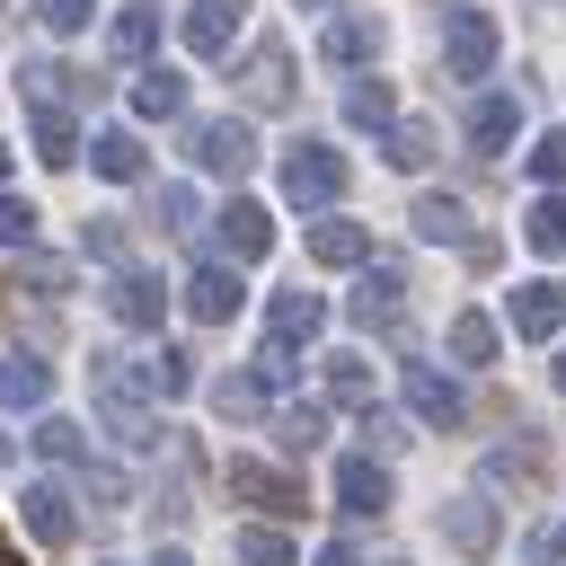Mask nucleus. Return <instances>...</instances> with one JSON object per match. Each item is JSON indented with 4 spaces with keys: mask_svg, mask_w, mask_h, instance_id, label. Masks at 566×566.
<instances>
[{
    "mask_svg": "<svg viewBox=\"0 0 566 566\" xmlns=\"http://www.w3.org/2000/svg\"><path fill=\"white\" fill-rule=\"evenodd\" d=\"M88 389H97V424H106V442L115 451H159V416H150V389H142V363H124V354H97L88 363Z\"/></svg>",
    "mask_w": 566,
    "mask_h": 566,
    "instance_id": "1",
    "label": "nucleus"
},
{
    "mask_svg": "<svg viewBox=\"0 0 566 566\" xmlns=\"http://www.w3.org/2000/svg\"><path fill=\"white\" fill-rule=\"evenodd\" d=\"M495 53H504L495 18H486V9H469V0H451V9H442V71H451V80H486V71H495Z\"/></svg>",
    "mask_w": 566,
    "mask_h": 566,
    "instance_id": "2",
    "label": "nucleus"
},
{
    "mask_svg": "<svg viewBox=\"0 0 566 566\" xmlns=\"http://www.w3.org/2000/svg\"><path fill=\"white\" fill-rule=\"evenodd\" d=\"M283 195H292L301 212H327V203L345 195V150H336V142H292V150H283Z\"/></svg>",
    "mask_w": 566,
    "mask_h": 566,
    "instance_id": "3",
    "label": "nucleus"
},
{
    "mask_svg": "<svg viewBox=\"0 0 566 566\" xmlns=\"http://www.w3.org/2000/svg\"><path fill=\"white\" fill-rule=\"evenodd\" d=\"M345 310H354V327H380V336H407V265H389V256H371V265H363V283L345 292Z\"/></svg>",
    "mask_w": 566,
    "mask_h": 566,
    "instance_id": "4",
    "label": "nucleus"
},
{
    "mask_svg": "<svg viewBox=\"0 0 566 566\" xmlns=\"http://www.w3.org/2000/svg\"><path fill=\"white\" fill-rule=\"evenodd\" d=\"M239 97L265 106V115H283V106L301 97V80H292V44H283V35H265V44L239 53Z\"/></svg>",
    "mask_w": 566,
    "mask_h": 566,
    "instance_id": "5",
    "label": "nucleus"
},
{
    "mask_svg": "<svg viewBox=\"0 0 566 566\" xmlns=\"http://www.w3.org/2000/svg\"><path fill=\"white\" fill-rule=\"evenodd\" d=\"M186 159H195L203 177H248V159H256V133H248L239 115H203V124L186 133Z\"/></svg>",
    "mask_w": 566,
    "mask_h": 566,
    "instance_id": "6",
    "label": "nucleus"
},
{
    "mask_svg": "<svg viewBox=\"0 0 566 566\" xmlns=\"http://www.w3.org/2000/svg\"><path fill=\"white\" fill-rule=\"evenodd\" d=\"M106 310H115V327H124V336H150V327L168 318V283H159L150 265H115V283H106Z\"/></svg>",
    "mask_w": 566,
    "mask_h": 566,
    "instance_id": "7",
    "label": "nucleus"
},
{
    "mask_svg": "<svg viewBox=\"0 0 566 566\" xmlns=\"http://www.w3.org/2000/svg\"><path fill=\"white\" fill-rule=\"evenodd\" d=\"M230 495H239V504H256L265 522H292V513H310L301 478H292V469H265V460H230Z\"/></svg>",
    "mask_w": 566,
    "mask_h": 566,
    "instance_id": "8",
    "label": "nucleus"
},
{
    "mask_svg": "<svg viewBox=\"0 0 566 566\" xmlns=\"http://www.w3.org/2000/svg\"><path fill=\"white\" fill-rule=\"evenodd\" d=\"M380 44H389V27H380L371 9H336V18H327V35H318L327 71H371V62H380Z\"/></svg>",
    "mask_w": 566,
    "mask_h": 566,
    "instance_id": "9",
    "label": "nucleus"
},
{
    "mask_svg": "<svg viewBox=\"0 0 566 566\" xmlns=\"http://www.w3.org/2000/svg\"><path fill=\"white\" fill-rule=\"evenodd\" d=\"M407 416H416V424H433V433H460V424H469V398H460V380H451V371L407 363Z\"/></svg>",
    "mask_w": 566,
    "mask_h": 566,
    "instance_id": "10",
    "label": "nucleus"
},
{
    "mask_svg": "<svg viewBox=\"0 0 566 566\" xmlns=\"http://www.w3.org/2000/svg\"><path fill=\"white\" fill-rule=\"evenodd\" d=\"M478 478H486V486H513V495H539V486H548V442H539V433H513V442H495V451L478 460Z\"/></svg>",
    "mask_w": 566,
    "mask_h": 566,
    "instance_id": "11",
    "label": "nucleus"
},
{
    "mask_svg": "<svg viewBox=\"0 0 566 566\" xmlns=\"http://www.w3.org/2000/svg\"><path fill=\"white\" fill-rule=\"evenodd\" d=\"M239 27H248V0H195V9L177 18V35H186L195 62H221V53L239 44Z\"/></svg>",
    "mask_w": 566,
    "mask_h": 566,
    "instance_id": "12",
    "label": "nucleus"
},
{
    "mask_svg": "<svg viewBox=\"0 0 566 566\" xmlns=\"http://www.w3.org/2000/svg\"><path fill=\"white\" fill-rule=\"evenodd\" d=\"M336 513H354V522H380V513H389V469H380L371 451L336 460Z\"/></svg>",
    "mask_w": 566,
    "mask_h": 566,
    "instance_id": "13",
    "label": "nucleus"
},
{
    "mask_svg": "<svg viewBox=\"0 0 566 566\" xmlns=\"http://www.w3.org/2000/svg\"><path fill=\"white\" fill-rule=\"evenodd\" d=\"M18 513H27V531H35L44 548H62V539L80 531V504H71V486H53V478L18 486Z\"/></svg>",
    "mask_w": 566,
    "mask_h": 566,
    "instance_id": "14",
    "label": "nucleus"
},
{
    "mask_svg": "<svg viewBox=\"0 0 566 566\" xmlns=\"http://www.w3.org/2000/svg\"><path fill=\"white\" fill-rule=\"evenodd\" d=\"M442 539H451L460 557H495L504 522H495V504H486V495H451V504H442Z\"/></svg>",
    "mask_w": 566,
    "mask_h": 566,
    "instance_id": "15",
    "label": "nucleus"
},
{
    "mask_svg": "<svg viewBox=\"0 0 566 566\" xmlns=\"http://www.w3.org/2000/svg\"><path fill=\"white\" fill-rule=\"evenodd\" d=\"M212 239H221L239 265H256V256L274 248V221H265V203H248V195H239V203H221V212H212Z\"/></svg>",
    "mask_w": 566,
    "mask_h": 566,
    "instance_id": "16",
    "label": "nucleus"
},
{
    "mask_svg": "<svg viewBox=\"0 0 566 566\" xmlns=\"http://www.w3.org/2000/svg\"><path fill=\"white\" fill-rule=\"evenodd\" d=\"M566 327V283H513V336H531V345H548Z\"/></svg>",
    "mask_w": 566,
    "mask_h": 566,
    "instance_id": "17",
    "label": "nucleus"
},
{
    "mask_svg": "<svg viewBox=\"0 0 566 566\" xmlns=\"http://www.w3.org/2000/svg\"><path fill=\"white\" fill-rule=\"evenodd\" d=\"M44 398H53V363H44V354H27V345H18V354H0V407H9V416H35Z\"/></svg>",
    "mask_w": 566,
    "mask_h": 566,
    "instance_id": "18",
    "label": "nucleus"
},
{
    "mask_svg": "<svg viewBox=\"0 0 566 566\" xmlns=\"http://www.w3.org/2000/svg\"><path fill=\"white\" fill-rule=\"evenodd\" d=\"M433 142H442V133H433V115H389V124H380V159H389L398 177L433 168Z\"/></svg>",
    "mask_w": 566,
    "mask_h": 566,
    "instance_id": "19",
    "label": "nucleus"
},
{
    "mask_svg": "<svg viewBox=\"0 0 566 566\" xmlns=\"http://www.w3.org/2000/svg\"><path fill=\"white\" fill-rule=\"evenodd\" d=\"M186 318H195V327L239 318V274H230V265H195V274H186Z\"/></svg>",
    "mask_w": 566,
    "mask_h": 566,
    "instance_id": "20",
    "label": "nucleus"
},
{
    "mask_svg": "<svg viewBox=\"0 0 566 566\" xmlns=\"http://www.w3.org/2000/svg\"><path fill=\"white\" fill-rule=\"evenodd\" d=\"M327 327V301L318 292H274L265 301V345H310Z\"/></svg>",
    "mask_w": 566,
    "mask_h": 566,
    "instance_id": "21",
    "label": "nucleus"
},
{
    "mask_svg": "<svg viewBox=\"0 0 566 566\" xmlns=\"http://www.w3.org/2000/svg\"><path fill=\"white\" fill-rule=\"evenodd\" d=\"M513 133H522V97H504V88H486V97L469 106V150H478V159H495V150L513 142Z\"/></svg>",
    "mask_w": 566,
    "mask_h": 566,
    "instance_id": "22",
    "label": "nucleus"
},
{
    "mask_svg": "<svg viewBox=\"0 0 566 566\" xmlns=\"http://www.w3.org/2000/svg\"><path fill=\"white\" fill-rule=\"evenodd\" d=\"M407 221H416V239H433V248H469V239H478L460 195H416V203H407Z\"/></svg>",
    "mask_w": 566,
    "mask_h": 566,
    "instance_id": "23",
    "label": "nucleus"
},
{
    "mask_svg": "<svg viewBox=\"0 0 566 566\" xmlns=\"http://www.w3.org/2000/svg\"><path fill=\"white\" fill-rule=\"evenodd\" d=\"M88 168H97L106 186H142V177H150V150L115 124V133H97V142H88Z\"/></svg>",
    "mask_w": 566,
    "mask_h": 566,
    "instance_id": "24",
    "label": "nucleus"
},
{
    "mask_svg": "<svg viewBox=\"0 0 566 566\" xmlns=\"http://www.w3.org/2000/svg\"><path fill=\"white\" fill-rule=\"evenodd\" d=\"M106 44H115V62H150V44H159V0H124L115 27H106Z\"/></svg>",
    "mask_w": 566,
    "mask_h": 566,
    "instance_id": "25",
    "label": "nucleus"
},
{
    "mask_svg": "<svg viewBox=\"0 0 566 566\" xmlns=\"http://www.w3.org/2000/svg\"><path fill=\"white\" fill-rule=\"evenodd\" d=\"M310 256H318V265H371V230L345 221V212H327V221L310 230Z\"/></svg>",
    "mask_w": 566,
    "mask_h": 566,
    "instance_id": "26",
    "label": "nucleus"
},
{
    "mask_svg": "<svg viewBox=\"0 0 566 566\" xmlns=\"http://www.w3.org/2000/svg\"><path fill=\"white\" fill-rule=\"evenodd\" d=\"M27 133H35V159H44V168H71V159H80V133H71V106H44V97H35V115H27Z\"/></svg>",
    "mask_w": 566,
    "mask_h": 566,
    "instance_id": "27",
    "label": "nucleus"
},
{
    "mask_svg": "<svg viewBox=\"0 0 566 566\" xmlns=\"http://www.w3.org/2000/svg\"><path fill=\"white\" fill-rule=\"evenodd\" d=\"M495 354H504V327H495L486 310H460V318H451V363H469V371H486Z\"/></svg>",
    "mask_w": 566,
    "mask_h": 566,
    "instance_id": "28",
    "label": "nucleus"
},
{
    "mask_svg": "<svg viewBox=\"0 0 566 566\" xmlns=\"http://www.w3.org/2000/svg\"><path fill=\"white\" fill-rule=\"evenodd\" d=\"M35 460H53V469H88V433L71 424V416H35Z\"/></svg>",
    "mask_w": 566,
    "mask_h": 566,
    "instance_id": "29",
    "label": "nucleus"
},
{
    "mask_svg": "<svg viewBox=\"0 0 566 566\" xmlns=\"http://www.w3.org/2000/svg\"><path fill=\"white\" fill-rule=\"evenodd\" d=\"M133 115H186V80L177 71H159V62H142V80H133Z\"/></svg>",
    "mask_w": 566,
    "mask_h": 566,
    "instance_id": "30",
    "label": "nucleus"
},
{
    "mask_svg": "<svg viewBox=\"0 0 566 566\" xmlns=\"http://www.w3.org/2000/svg\"><path fill=\"white\" fill-rule=\"evenodd\" d=\"M389 115H398V88H389V80H371V71H363V80H345V124L380 133Z\"/></svg>",
    "mask_w": 566,
    "mask_h": 566,
    "instance_id": "31",
    "label": "nucleus"
},
{
    "mask_svg": "<svg viewBox=\"0 0 566 566\" xmlns=\"http://www.w3.org/2000/svg\"><path fill=\"white\" fill-rule=\"evenodd\" d=\"M522 239H531L539 256H566V186H548V195L522 212Z\"/></svg>",
    "mask_w": 566,
    "mask_h": 566,
    "instance_id": "32",
    "label": "nucleus"
},
{
    "mask_svg": "<svg viewBox=\"0 0 566 566\" xmlns=\"http://www.w3.org/2000/svg\"><path fill=\"white\" fill-rule=\"evenodd\" d=\"M265 398H274V389H265L256 371H230V380H212V407H221L230 424H248V416H265Z\"/></svg>",
    "mask_w": 566,
    "mask_h": 566,
    "instance_id": "33",
    "label": "nucleus"
},
{
    "mask_svg": "<svg viewBox=\"0 0 566 566\" xmlns=\"http://www.w3.org/2000/svg\"><path fill=\"white\" fill-rule=\"evenodd\" d=\"M274 442H283L292 460H310V451L327 442V416H318V407H274Z\"/></svg>",
    "mask_w": 566,
    "mask_h": 566,
    "instance_id": "34",
    "label": "nucleus"
},
{
    "mask_svg": "<svg viewBox=\"0 0 566 566\" xmlns=\"http://www.w3.org/2000/svg\"><path fill=\"white\" fill-rule=\"evenodd\" d=\"M142 389H150V398H186V389H195V354H150V363H142Z\"/></svg>",
    "mask_w": 566,
    "mask_h": 566,
    "instance_id": "35",
    "label": "nucleus"
},
{
    "mask_svg": "<svg viewBox=\"0 0 566 566\" xmlns=\"http://www.w3.org/2000/svg\"><path fill=\"white\" fill-rule=\"evenodd\" d=\"M327 398L354 407V416L371 407V371H363V354H336V363H327Z\"/></svg>",
    "mask_w": 566,
    "mask_h": 566,
    "instance_id": "36",
    "label": "nucleus"
},
{
    "mask_svg": "<svg viewBox=\"0 0 566 566\" xmlns=\"http://www.w3.org/2000/svg\"><path fill=\"white\" fill-rule=\"evenodd\" d=\"M239 566H292V539H283L274 522H248V531H239Z\"/></svg>",
    "mask_w": 566,
    "mask_h": 566,
    "instance_id": "37",
    "label": "nucleus"
},
{
    "mask_svg": "<svg viewBox=\"0 0 566 566\" xmlns=\"http://www.w3.org/2000/svg\"><path fill=\"white\" fill-rule=\"evenodd\" d=\"M150 221H159V230H195V221H203V212H195V186H159V195H150Z\"/></svg>",
    "mask_w": 566,
    "mask_h": 566,
    "instance_id": "38",
    "label": "nucleus"
},
{
    "mask_svg": "<svg viewBox=\"0 0 566 566\" xmlns=\"http://www.w3.org/2000/svg\"><path fill=\"white\" fill-rule=\"evenodd\" d=\"M35 221H44V212H35L27 195H0V248H35Z\"/></svg>",
    "mask_w": 566,
    "mask_h": 566,
    "instance_id": "39",
    "label": "nucleus"
},
{
    "mask_svg": "<svg viewBox=\"0 0 566 566\" xmlns=\"http://www.w3.org/2000/svg\"><path fill=\"white\" fill-rule=\"evenodd\" d=\"M531 177H539V186H566V124L531 142Z\"/></svg>",
    "mask_w": 566,
    "mask_h": 566,
    "instance_id": "40",
    "label": "nucleus"
},
{
    "mask_svg": "<svg viewBox=\"0 0 566 566\" xmlns=\"http://www.w3.org/2000/svg\"><path fill=\"white\" fill-rule=\"evenodd\" d=\"M88 9H97V0H35V27H44V35H80Z\"/></svg>",
    "mask_w": 566,
    "mask_h": 566,
    "instance_id": "41",
    "label": "nucleus"
},
{
    "mask_svg": "<svg viewBox=\"0 0 566 566\" xmlns=\"http://www.w3.org/2000/svg\"><path fill=\"white\" fill-rule=\"evenodd\" d=\"M292 363H301V345H256V363H248V371H256L265 389H283V380H292Z\"/></svg>",
    "mask_w": 566,
    "mask_h": 566,
    "instance_id": "42",
    "label": "nucleus"
},
{
    "mask_svg": "<svg viewBox=\"0 0 566 566\" xmlns=\"http://www.w3.org/2000/svg\"><path fill=\"white\" fill-rule=\"evenodd\" d=\"M80 239H88V256H97V265H124V221H88Z\"/></svg>",
    "mask_w": 566,
    "mask_h": 566,
    "instance_id": "43",
    "label": "nucleus"
},
{
    "mask_svg": "<svg viewBox=\"0 0 566 566\" xmlns=\"http://www.w3.org/2000/svg\"><path fill=\"white\" fill-rule=\"evenodd\" d=\"M363 433H371V451H398V442H407V424H398L389 407H363Z\"/></svg>",
    "mask_w": 566,
    "mask_h": 566,
    "instance_id": "44",
    "label": "nucleus"
},
{
    "mask_svg": "<svg viewBox=\"0 0 566 566\" xmlns=\"http://www.w3.org/2000/svg\"><path fill=\"white\" fill-rule=\"evenodd\" d=\"M310 566H363V557H354V548H345V539H327V548H318V557H310Z\"/></svg>",
    "mask_w": 566,
    "mask_h": 566,
    "instance_id": "45",
    "label": "nucleus"
},
{
    "mask_svg": "<svg viewBox=\"0 0 566 566\" xmlns=\"http://www.w3.org/2000/svg\"><path fill=\"white\" fill-rule=\"evenodd\" d=\"M150 566H195V557H186V548H159V557H150Z\"/></svg>",
    "mask_w": 566,
    "mask_h": 566,
    "instance_id": "46",
    "label": "nucleus"
},
{
    "mask_svg": "<svg viewBox=\"0 0 566 566\" xmlns=\"http://www.w3.org/2000/svg\"><path fill=\"white\" fill-rule=\"evenodd\" d=\"M548 380H557V389H566V354H557V363H548Z\"/></svg>",
    "mask_w": 566,
    "mask_h": 566,
    "instance_id": "47",
    "label": "nucleus"
},
{
    "mask_svg": "<svg viewBox=\"0 0 566 566\" xmlns=\"http://www.w3.org/2000/svg\"><path fill=\"white\" fill-rule=\"evenodd\" d=\"M0 566H18V548H9V539H0Z\"/></svg>",
    "mask_w": 566,
    "mask_h": 566,
    "instance_id": "48",
    "label": "nucleus"
},
{
    "mask_svg": "<svg viewBox=\"0 0 566 566\" xmlns=\"http://www.w3.org/2000/svg\"><path fill=\"white\" fill-rule=\"evenodd\" d=\"M301 9H336V0H301Z\"/></svg>",
    "mask_w": 566,
    "mask_h": 566,
    "instance_id": "49",
    "label": "nucleus"
},
{
    "mask_svg": "<svg viewBox=\"0 0 566 566\" xmlns=\"http://www.w3.org/2000/svg\"><path fill=\"white\" fill-rule=\"evenodd\" d=\"M0 177H9V142H0Z\"/></svg>",
    "mask_w": 566,
    "mask_h": 566,
    "instance_id": "50",
    "label": "nucleus"
},
{
    "mask_svg": "<svg viewBox=\"0 0 566 566\" xmlns=\"http://www.w3.org/2000/svg\"><path fill=\"white\" fill-rule=\"evenodd\" d=\"M557 557H566V531H557Z\"/></svg>",
    "mask_w": 566,
    "mask_h": 566,
    "instance_id": "51",
    "label": "nucleus"
},
{
    "mask_svg": "<svg viewBox=\"0 0 566 566\" xmlns=\"http://www.w3.org/2000/svg\"><path fill=\"white\" fill-rule=\"evenodd\" d=\"M0 27H9V0H0Z\"/></svg>",
    "mask_w": 566,
    "mask_h": 566,
    "instance_id": "52",
    "label": "nucleus"
},
{
    "mask_svg": "<svg viewBox=\"0 0 566 566\" xmlns=\"http://www.w3.org/2000/svg\"><path fill=\"white\" fill-rule=\"evenodd\" d=\"M106 566H124V557H106Z\"/></svg>",
    "mask_w": 566,
    "mask_h": 566,
    "instance_id": "53",
    "label": "nucleus"
},
{
    "mask_svg": "<svg viewBox=\"0 0 566 566\" xmlns=\"http://www.w3.org/2000/svg\"><path fill=\"white\" fill-rule=\"evenodd\" d=\"M398 566H407V557H398Z\"/></svg>",
    "mask_w": 566,
    "mask_h": 566,
    "instance_id": "54",
    "label": "nucleus"
}]
</instances>
